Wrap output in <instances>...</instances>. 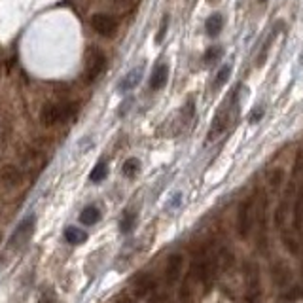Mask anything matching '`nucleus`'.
Masks as SVG:
<instances>
[{
	"instance_id": "obj_18",
	"label": "nucleus",
	"mask_w": 303,
	"mask_h": 303,
	"mask_svg": "<svg viewBox=\"0 0 303 303\" xmlns=\"http://www.w3.org/2000/svg\"><path fill=\"white\" fill-rule=\"evenodd\" d=\"M87 239V233L78 228H67L65 229V241L68 245H80Z\"/></svg>"
},
{
	"instance_id": "obj_20",
	"label": "nucleus",
	"mask_w": 303,
	"mask_h": 303,
	"mask_svg": "<svg viewBox=\"0 0 303 303\" xmlns=\"http://www.w3.org/2000/svg\"><path fill=\"white\" fill-rule=\"evenodd\" d=\"M140 171V161L136 159V157H129V159H125L124 167H122V173H124V176H127V178H133V176H136V173Z\"/></svg>"
},
{
	"instance_id": "obj_30",
	"label": "nucleus",
	"mask_w": 303,
	"mask_h": 303,
	"mask_svg": "<svg viewBox=\"0 0 303 303\" xmlns=\"http://www.w3.org/2000/svg\"><path fill=\"white\" fill-rule=\"evenodd\" d=\"M38 303H51V301H50V299H48V297H42V299H40V301H38Z\"/></svg>"
},
{
	"instance_id": "obj_19",
	"label": "nucleus",
	"mask_w": 303,
	"mask_h": 303,
	"mask_svg": "<svg viewBox=\"0 0 303 303\" xmlns=\"http://www.w3.org/2000/svg\"><path fill=\"white\" fill-rule=\"evenodd\" d=\"M106 174H108V165H106V161H99L95 167H93L91 174H89V180L95 182V184H99L103 180L106 178Z\"/></svg>"
},
{
	"instance_id": "obj_21",
	"label": "nucleus",
	"mask_w": 303,
	"mask_h": 303,
	"mask_svg": "<svg viewBox=\"0 0 303 303\" xmlns=\"http://www.w3.org/2000/svg\"><path fill=\"white\" fill-rule=\"evenodd\" d=\"M282 182H285L282 169H273L271 173H269V190H271V192H278Z\"/></svg>"
},
{
	"instance_id": "obj_4",
	"label": "nucleus",
	"mask_w": 303,
	"mask_h": 303,
	"mask_svg": "<svg viewBox=\"0 0 303 303\" xmlns=\"http://www.w3.org/2000/svg\"><path fill=\"white\" fill-rule=\"evenodd\" d=\"M106 68V55L99 48H89L86 55V70H84V80L86 84H93L99 80L100 74Z\"/></svg>"
},
{
	"instance_id": "obj_13",
	"label": "nucleus",
	"mask_w": 303,
	"mask_h": 303,
	"mask_svg": "<svg viewBox=\"0 0 303 303\" xmlns=\"http://www.w3.org/2000/svg\"><path fill=\"white\" fill-rule=\"evenodd\" d=\"M143 78V67H136L133 68L131 72L125 74V78L118 84V91L119 93H125V91H131V89H135L138 86V82Z\"/></svg>"
},
{
	"instance_id": "obj_3",
	"label": "nucleus",
	"mask_w": 303,
	"mask_h": 303,
	"mask_svg": "<svg viewBox=\"0 0 303 303\" xmlns=\"http://www.w3.org/2000/svg\"><path fill=\"white\" fill-rule=\"evenodd\" d=\"M235 99H237V89L231 93V97L228 99V103L218 110V114L214 116L212 119V125H211V131H209V140H214L218 136L222 135L226 127L229 125L231 118H233V110H235Z\"/></svg>"
},
{
	"instance_id": "obj_8",
	"label": "nucleus",
	"mask_w": 303,
	"mask_h": 303,
	"mask_svg": "<svg viewBox=\"0 0 303 303\" xmlns=\"http://www.w3.org/2000/svg\"><path fill=\"white\" fill-rule=\"evenodd\" d=\"M271 277H273V282H275L278 288H286L292 280V271H290V267H288V264L282 260L273 261Z\"/></svg>"
},
{
	"instance_id": "obj_29",
	"label": "nucleus",
	"mask_w": 303,
	"mask_h": 303,
	"mask_svg": "<svg viewBox=\"0 0 303 303\" xmlns=\"http://www.w3.org/2000/svg\"><path fill=\"white\" fill-rule=\"evenodd\" d=\"M261 116H264V108H261V106H258V108H254V112H250L248 122H250V124H258V122L261 119Z\"/></svg>"
},
{
	"instance_id": "obj_26",
	"label": "nucleus",
	"mask_w": 303,
	"mask_h": 303,
	"mask_svg": "<svg viewBox=\"0 0 303 303\" xmlns=\"http://www.w3.org/2000/svg\"><path fill=\"white\" fill-rule=\"evenodd\" d=\"M286 212H288V201H282V203L277 207V212H275V226L277 228H282V224L286 220Z\"/></svg>"
},
{
	"instance_id": "obj_6",
	"label": "nucleus",
	"mask_w": 303,
	"mask_h": 303,
	"mask_svg": "<svg viewBox=\"0 0 303 303\" xmlns=\"http://www.w3.org/2000/svg\"><path fill=\"white\" fill-rule=\"evenodd\" d=\"M252 216H254V197H247L239 205L237 211V229L241 239H247L250 229H252Z\"/></svg>"
},
{
	"instance_id": "obj_7",
	"label": "nucleus",
	"mask_w": 303,
	"mask_h": 303,
	"mask_svg": "<svg viewBox=\"0 0 303 303\" xmlns=\"http://www.w3.org/2000/svg\"><path fill=\"white\" fill-rule=\"evenodd\" d=\"M89 23H91L93 31L105 38H112L118 31V19L108 13H95V15H91Z\"/></svg>"
},
{
	"instance_id": "obj_24",
	"label": "nucleus",
	"mask_w": 303,
	"mask_h": 303,
	"mask_svg": "<svg viewBox=\"0 0 303 303\" xmlns=\"http://www.w3.org/2000/svg\"><path fill=\"white\" fill-rule=\"evenodd\" d=\"M224 50L220 48V46H211L209 50L205 51V55H203V61L207 63V65H212V63H216L220 57H222Z\"/></svg>"
},
{
	"instance_id": "obj_31",
	"label": "nucleus",
	"mask_w": 303,
	"mask_h": 303,
	"mask_svg": "<svg viewBox=\"0 0 303 303\" xmlns=\"http://www.w3.org/2000/svg\"><path fill=\"white\" fill-rule=\"evenodd\" d=\"M258 2H266V0H258Z\"/></svg>"
},
{
	"instance_id": "obj_14",
	"label": "nucleus",
	"mask_w": 303,
	"mask_h": 303,
	"mask_svg": "<svg viewBox=\"0 0 303 303\" xmlns=\"http://www.w3.org/2000/svg\"><path fill=\"white\" fill-rule=\"evenodd\" d=\"M224 29V15L222 13H212L211 17L207 19V23H205V31L211 38L218 36Z\"/></svg>"
},
{
	"instance_id": "obj_11",
	"label": "nucleus",
	"mask_w": 303,
	"mask_h": 303,
	"mask_svg": "<svg viewBox=\"0 0 303 303\" xmlns=\"http://www.w3.org/2000/svg\"><path fill=\"white\" fill-rule=\"evenodd\" d=\"M167 80H169V67L165 63H159V65L154 68L152 76H150V87H152L154 91H159V89L165 87Z\"/></svg>"
},
{
	"instance_id": "obj_28",
	"label": "nucleus",
	"mask_w": 303,
	"mask_h": 303,
	"mask_svg": "<svg viewBox=\"0 0 303 303\" xmlns=\"http://www.w3.org/2000/svg\"><path fill=\"white\" fill-rule=\"evenodd\" d=\"M167 25H169V15H165L163 17V21H161V27H159V32H157V36H155V42L159 44L163 38H165V34H167Z\"/></svg>"
},
{
	"instance_id": "obj_23",
	"label": "nucleus",
	"mask_w": 303,
	"mask_h": 303,
	"mask_svg": "<svg viewBox=\"0 0 303 303\" xmlns=\"http://www.w3.org/2000/svg\"><path fill=\"white\" fill-rule=\"evenodd\" d=\"M303 226V192L296 199V207H294V228L301 229Z\"/></svg>"
},
{
	"instance_id": "obj_25",
	"label": "nucleus",
	"mask_w": 303,
	"mask_h": 303,
	"mask_svg": "<svg viewBox=\"0 0 303 303\" xmlns=\"http://www.w3.org/2000/svg\"><path fill=\"white\" fill-rule=\"evenodd\" d=\"M135 224H136V214L135 212H127L124 216V220H122V224H119V229L124 233H131L133 228H135Z\"/></svg>"
},
{
	"instance_id": "obj_9",
	"label": "nucleus",
	"mask_w": 303,
	"mask_h": 303,
	"mask_svg": "<svg viewBox=\"0 0 303 303\" xmlns=\"http://www.w3.org/2000/svg\"><path fill=\"white\" fill-rule=\"evenodd\" d=\"M182 266H184V256L182 254H173L169 256L167 267H165V280L167 285H174L182 275Z\"/></svg>"
},
{
	"instance_id": "obj_2",
	"label": "nucleus",
	"mask_w": 303,
	"mask_h": 303,
	"mask_svg": "<svg viewBox=\"0 0 303 303\" xmlns=\"http://www.w3.org/2000/svg\"><path fill=\"white\" fill-rule=\"evenodd\" d=\"M193 273H195V277H197L203 285H207V286L212 285L214 275H216V256H214L209 248H203V250L197 254L195 266H193Z\"/></svg>"
},
{
	"instance_id": "obj_10",
	"label": "nucleus",
	"mask_w": 303,
	"mask_h": 303,
	"mask_svg": "<svg viewBox=\"0 0 303 303\" xmlns=\"http://www.w3.org/2000/svg\"><path fill=\"white\" fill-rule=\"evenodd\" d=\"M21 182H23V173L17 167L6 165V167L0 169V184L4 186V188L13 190V188L21 186Z\"/></svg>"
},
{
	"instance_id": "obj_16",
	"label": "nucleus",
	"mask_w": 303,
	"mask_h": 303,
	"mask_svg": "<svg viewBox=\"0 0 303 303\" xmlns=\"http://www.w3.org/2000/svg\"><path fill=\"white\" fill-rule=\"evenodd\" d=\"M99 220H100V211L95 205H87L80 214V222L84 224V226H95Z\"/></svg>"
},
{
	"instance_id": "obj_27",
	"label": "nucleus",
	"mask_w": 303,
	"mask_h": 303,
	"mask_svg": "<svg viewBox=\"0 0 303 303\" xmlns=\"http://www.w3.org/2000/svg\"><path fill=\"white\" fill-rule=\"evenodd\" d=\"M229 76H231V65H224L220 70H218V74H216V82H214V86L220 87L224 86L226 82L229 80Z\"/></svg>"
},
{
	"instance_id": "obj_5",
	"label": "nucleus",
	"mask_w": 303,
	"mask_h": 303,
	"mask_svg": "<svg viewBox=\"0 0 303 303\" xmlns=\"http://www.w3.org/2000/svg\"><path fill=\"white\" fill-rule=\"evenodd\" d=\"M34 228H36V214H29L27 218H23L19 226L13 229L12 237H10V241H8V247L10 248H19L27 245V243L31 241L32 233H34Z\"/></svg>"
},
{
	"instance_id": "obj_22",
	"label": "nucleus",
	"mask_w": 303,
	"mask_h": 303,
	"mask_svg": "<svg viewBox=\"0 0 303 303\" xmlns=\"http://www.w3.org/2000/svg\"><path fill=\"white\" fill-rule=\"evenodd\" d=\"M282 241H285L286 248H288V252L290 254H297L299 252V243H297V237L290 231H282Z\"/></svg>"
},
{
	"instance_id": "obj_17",
	"label": "nucleus",
	"mask_w": 303,
	"mask_h": 303,
	"mask_svg": "<svg viewBox=\"0 0 303 303\" xmlns=\"http://www.w3.org/2000/svg\"><path fill=\"white\" fill-rule=\"evenodd\" d=\"M135 288H136V294H140V296L148 294V292H152L155 288L154 278L150 277V275H138L135 278Z\"/></svg>"
},
{
	"instance_id": "obj_12",
	"label": "nucleus",
	"mask_w": 303,
	"mask_h": 303,
	"mask_svg": "<svg viewBox=\"0 0 303 303\" xmlns=\"http://www.w3.org/2000/svg\"><path fill=\"white\" fill-rule=\"evenodd\" d=\"M266 203L267 199H261L258 207V247L264 250L267 247V224H266Z\"/></svg>"
},
{
	"instance_id": "obj_15",
	"label": "nucleus",
	"mask_w": 303,
	"mask_h": 303,
	"mask_svg": "<svg viewBox=\"0 0 303 303\" xmlns=\"http://www.w3.org/2000/svg\"><path fill=\"white\" fill-rule=\"evenodd\" d=\"M280 27H282V23H277V25L273 27L271 32H269V38H267L266 42H264V48H261L260 55H258V67H264V63H266L267 55H269V50H271V44H273V40L277 38L278 29H280Z\"/></svg>"
},
{
	"instance_id": "obj_1",
	"label": "nucleus",
	"mask_w": 303,
	"mask_h": 303,
	"mask_svg": "<svg viewBox=\"0 0 303 303\" xmlns=\"http://www.w3.org/2000/svg\"><path fill=\"white\" fill-rule=\"evenodd\" d=\"M76 112H78L76 103H50L42 108L40 119L46 127H55V125L72 119L76 116Z\"/></svg>"
}]
</instances>
